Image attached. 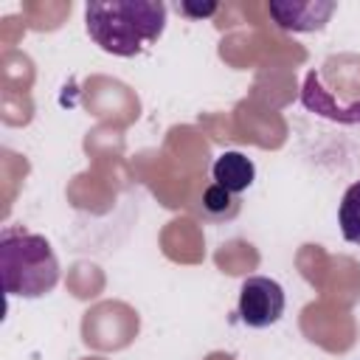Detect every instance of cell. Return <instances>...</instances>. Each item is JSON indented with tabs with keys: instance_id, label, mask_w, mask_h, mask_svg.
<instances>
[{
	"instance_id": "cell-1",
	"label": "cell",
	"mask_w": 360,
	"mask_h": 360,
	"mask_svg": "<svg viewBox=\"0 0 360 360\" xmlns=\"http://www.w3.org/2000/svg\"><path fill=\"white\" fill-rule=\"evenodd\" d=\"M90 39L112 56H138L160 39L166 6L160 0H90L84 6Z\"/></svg>"
},
{
	"instance_id": "cell-2",
	"label": "cell",
	"mask_w": 360,
	"mask_h": 360,
	"mask_svg": "<svg viewBox=\"0 0 360 360\" xmlns=\"http://www.w3.org/2000/svg\"><path fill=\"white\" fill-rule=\"evenodd\" d=\"M0 278L8 295L42 298L59 284V259L51 242L25 228L0 231Z\"/></svg>"
},
{
	"instance_id": "cell-3",
	"label": "cell",
	"mask_w": 360,
	"mask_h": 360,
	"mask_svg": "<svg viewBox=\"0 0 360 360\" xmlns=\"http://www.w3.org/2000/svg\"><path fill=\"white\" fill-rule=\"evenodd\" d=\"M284 287L267 276H250L239 287V321L250 329H267L284 315Z\"/></svg>"
},
{
	"instance_id": "cell-4",
	"label": "cell",
	"mask_w": 360,
	"mask_h": 360,
	"mask_svg": "<svg viewBox=\"0 0 360 360\" xmlns=\"http://www.w3.org/2000/svg\"><path fill=\"white\" fill-rule=\"evenodd\" d=\"M276 25L284 31H321L335 11V3H270Z\"/></svg>"
},
{
	"instance_id": "cell-5",
	"label": "cell",
	"mask_w": 360,
	"mask_h": 360,
	"mask_svg": "<svg viewBox=\"0 0 360 360\" xmlns=\"http://www.w3.org/2000/svg\"><path fill=\"white\" fill-rule=\"evenodd\" d=\"M211 180L231 194H242L256 180V166L242 152H222L211 166Z\"/></svg>"
},
{
	"instance_id": "cell-6",
	"label": "cell",
	"mask_w": 360,
	"mask_h": 360,
	"mask_svg": "<svg viewBox=\"0 0 360 360\" xmlns=\"http://www.w3.org/2000/svg\"><path fill=\"white\" fill-rule=\"evenodd\" d=\"M338 222H340L343 239L352 245H360V180L343 191V200L338 208Z\"/></svg>"
},
{
	"instance_id": "cell-7",
	"label": "cell",
	"mask_w": 360,
	"mask_h": 360,
	"mask_svg": "<svg viewBox=\"0 0 360 360\" xmlns=\"http://www.w3.org/2000/svg\"><path fill=\"white\" fill-rule=\"evenodd\" d=\"M239 200H236V194H231V191H225L222 186H217V183H211L205 191H202V211L211 217V219H228V217H233L236 214V205Z\"/></svg>"
}]
</instances>
